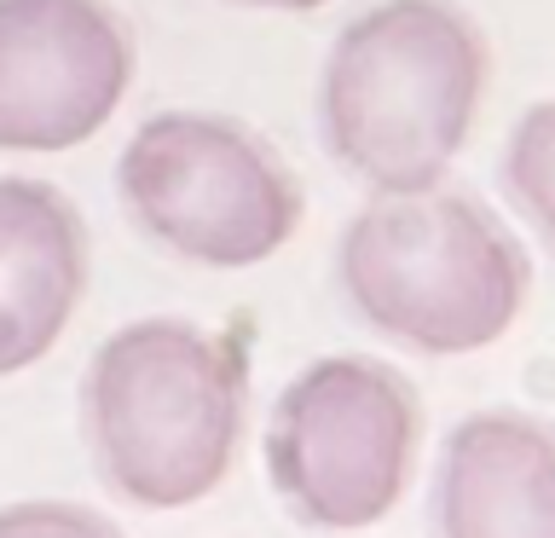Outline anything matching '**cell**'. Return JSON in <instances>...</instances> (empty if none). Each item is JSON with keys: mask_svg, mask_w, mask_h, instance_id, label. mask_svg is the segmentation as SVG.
Segmentation results:
<instances>
[{"mask_svg": "<svg viewBox=\"0 0 555 538\" xmlns=\"http://www.w3.org/2000/svg\"><path fill=\"white\" fill-rule=\"evenodd\" d=\"M249 364L220 330L121 324L87 364L81 428L104 486L139 510H185L232 475Z\"/></svg>", "mask_w": 555, "mask_h": 538, "instance_id": "obj_1", "label": "cell"}, {"mask_svg": "<svg viewBox=\"0 0 555 538\" xmlns=\"http://www.w3.org/2000/svg\"><path fill=\"white\" fill-rule=\"evenodd\" d=\"M486 87V41L451 0H382L330 47L319 128L330 156L376 191L440 185Z\"/></svg>", "mask_w": 555, "mask_h": 538, "instance_id": "obj_2", "label": "cell"}, {"mask_svg": "<svg viewBox=\"0 0 555 538\" xmlns=\"http://www.w3.org/2000/svg\"><path fill=\"white\" fill-rule=\"evenodd\" d=\"M341 290L371 330L416 354H475L515 324L527 255L480 203L382 191L341 232Z\"/></svg>", "mask_w": 555, "mask_h": 538, "instance_id": "obj_3", "label": "cell"}, {"mask_svg": "<svg viewBox=\"0 0 555 538\" xmlns=\"http://www.w3.org/2000/svg\"><path fill=\"white\" fill-rule=\"evenodd\" d=\"M116 185L139 232L197 267H260L301 220V185L232 116L163 111L121 145Z\"/></svg>", "mask_w": 555, "mask_h": 538, "instance_id": "obj_4", "label": "cell"}, {"mask_svg": "<svg viewBox=\"0 0 555 538\" xmlns=\"http://www.w3.org/2000/svg\"><path fill=\"white\" fill-rule=\"evenodd\" d=\"M423 411L411 382L376 359H319L278 394L267 481L301 527L359 533L405 498Z\"/></svg>", "mask_w": 555, "mask_h": 538, "instance_id": "obj_5", "label": "cell"}, {"mask_svg": "<svg viewBox=\"0 0 555 538\" xmlns=\"http://www.w3.org/2000/svg\"><path fill=\"white\" fill-rule=\"evenodd\" d=\"M128 81L133 41L104 0H0V151H76Z\"/></svg>", "mask_w": 555, "mask_h": 538, "instance_id": "obj_6", "label": "cell"}, {"mask_svg": "<svg viewBox=\"0 0 555 538\" xmlns=\"http://www.w3.org/2000/svg\"><path fill=\"white\" fill-rule=\"evenodd\" d=\"M87 290V232L47 180H0V376L41 364Z\"/></svg>", "mask_w": 555, "mask_h": 538, "instance_id": "obj_7", "label": "cell"}, {"mask_svg": "<svg viewBox=\"0 0 555 538\" xmlns=\"http://www.w3.org/2000/svg\"><path fill=\"white\" fill-rule=\"evenodd\" d=\"M440 538H555V434L515 411H480L451 428L440 486Z\"/></svg>", "mask_w": 555, "mask_h": 538, "instance_id": "obj_8", "label": "cell"}, {"mask_svg": "<svg viewBox=\"0 0 555 538\" xmlns=\"http://www.w3.org/2000/svg\"><path fill=\"white\" fill-rule=\"evenodd\" d=\"M503 185H509L520 215H527L555 249V99L532 104V111L520 116V128L509 139V156H503Z\"/></svg>", "mask_w": 555, "mask_h": 538, "instance_id": "obj_9", "label": "cell"}, {"mask_svg": "<svg viewBox=\"0 0 555 538\" xmlns=\"http://www.w3.org/2000/svg\"><path fill=\"white\" fill-rule=\"evenodd\" d=\"M0 538H121V533L99 510H87V503L29 498V503H7L0 510Z\"/></svg>", "mask_w": 555, "mask_h": 538, "instance_id": "obj_10", "label": "cell"}, {"mask_svg": "<svg viewBox=\"0 0 555 538\" xmlns=\"http://www.w3.org/2000/svg\"><path fill=\"white\" fill-rule=\"evenodd\" d=\"M237 7H272V12H312L324 0H237Z\"/></svg>", "mask_w": 555, "mask_h": 538, "instance_id": "obj_11", "label": "cell"}]
</instances>
